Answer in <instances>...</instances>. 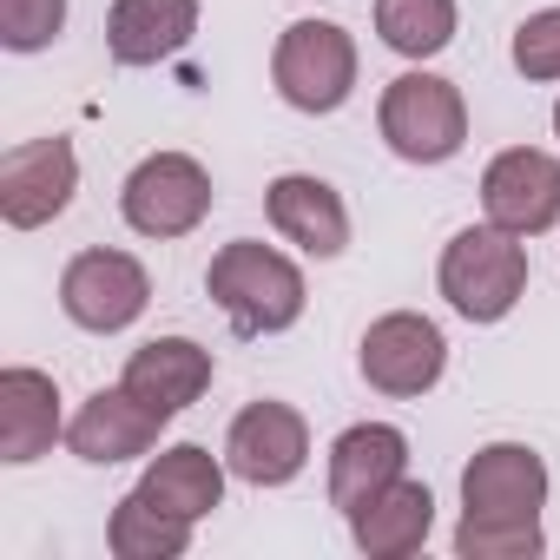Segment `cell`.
<instances>
[{"mask_svg":"<svg viewBox=\"0 0 560 560\" xmlns=\"http://www.w3.org/2000/svg\"><path fill=\"white\" fill-rule=\"evenodd\" d=\"M67 435V422H60V389H54V376L47 370H27V363H14V370H0V462H40L54 442Z\"/></svg>","mask_w":560,"mask_h":560,"instance_id":"cell-16","label":"cell"},{"mask_svg":"<svg viewBox=\"0 0 560 560\" xmlns=\"http://www.w3.org/2000/svg\"><path fill=\"white\" fill-rule=\"evenodd\" d=\"M198 34V0H113L106 14V47L119 67H159L185 54Z\"/></svg>","mask_w":560,"mask_h":560,"instance_id":"cell-17","label":"cell"},{"mask_svg":"<svg viewBox=\"0 0 560 560\" xmlns=\"http://www.w3.org/2000/svg\"><path fill=\"white\" fill-rule=\"evenodd\" d=\"M224 468H231V462H218L211 448L178 442V448L152 455V468H145L139 488H145L159 508H172V514H185V521H205V514L224 501Z\"/></svg>","mask_w":560,"mask_h":560,"instance_id":"cell-19","label":"cell"},{"mask_svg":"<svg viewBox=\"0 0 560 560\" xmlns=\"http://www.w3.org/2000/svg\"><path fill=\"white\" fill-rule=\"evenodd\" d=\"M481 205L488 224L514 231V237H540L560 224V159L540 145H508L488 159L481 172Z\"/></svg>","mask_w":560,"mask_h":560,"instance_id":"cell-9","label":"cell"},{"mask_svg":"<svg viewBox=\"0 0 560 560\" xmlns=\"http://www.w3.org/2000/svg\"><path fill=\"white\" fill-rule=\"evenodd\" d=\"M357 363H363V383H370V389L409 402V396H429V389L442 383V370H448V337H442L422 311H389V317H376V324L363 330Z\"/></svg>","mask_w":560,"mask_h":560,"instance_id":"cell-7","label":"cell"},{"mask_svg":"<svg viewBox=\"0 0 560 560\" xmlns=\"http://www.w3.org/2000/svg\"><path fill=\"white\" fill-rule=\"evenodd\" d=\"M402 468H409V435L389 422H357L330 442V501L343 514H357L370 494L402 481Z\"/></svg>","mask_w":560,"mask_h":560,"instance_id":"cell-15","label":"cell"},{"mask_svg":"<svg viewBox=\"0 0 560 560\" xmlns=\"http://www.w3.org/2000/svg\"><path fill=\"white\" fill-rule=\"evenodd\" d=\"M376 126H383V145L402 165H448L462 152V139H468V106H462L455 80H442V73H402V80L383 86Z\"/></svg>","mask_w":560,"mask_h":560,"instance_id":"cell-3","label":"cell"},{"mask_svg":"<svg viewBox=\"0 0 560 560\" xmlns=\"http://www.w3.org/2000/svg\"><path fill=\"white\" fill-rule=\"evenodd\" d=\"M159 429H165V416H159V409H145V402L119 383V389H93V396L80 402V416L67 422V448H73L80 462L113 468V462L145 455V448L159 442Z\"/></svg>","mask_w":560,"mask_h":560,"instance_id":"cell-12","label":"cell"},{"mask_svg":"<svg viewBox=\"0 0 560 560\" xmlns=\"http://www.w3.org/2000/svg\"><path fill=\"white\" fill-rule=\"evenodd\" d=\"M145 304H152V277L132 250H80L60 270V311L93 337H113V330L139 324Z\"/></svg>","mask_w":560,"mask_h":560,"instance_id":"cell-6","label":"cell"},{"mask_svg":"<svg viewBox=\"0 0 560 560\" xmlns=\"http://www.w3.org/2000/svg\"><path fill=\"white\" fill-rule=\"evenodd\" d=\"M547 508V462L527 442H488L462 468V514L481 521H540Z\"/></svg>","mask_w":560,"mask_h":560,"instance_id":"cell-11","label":"cell"},{"mask_svg":"<svg viewBox=\"0 0 560 560\" xmlns=\"http://www.w3.org/2000/svg\"><path fill=\"white\" fill-rule=\"evenodd\" d=\"M67 27V0H0V47L8 54H40Z\"/></svg>","mask_w":560,"mask_h":560,"instance_id":"cell-23","label":"cell"},{"mask_svg":"<svg viewBox=\"0 0 560 560\" xmlns=\"http://www.w3.org/2000/svg\"><path fill=\"white\" fill-rule=\"evenodd\" d=\"M553 132H560V100H553Z\"/></svg>","mask_w":560,"mask_h":560,"instance_id":"cell-25","label":"cell"},{"mask_svg":"<svg viewBox=\"0 0 560 560\" xmlns=\"http://www.w3.org/2000/svg\"><path fill=\"white\" fill-rule=\"evenodd\" d=\"M435 527V494L422 481H389L383 494H370L357 514H350V540L370 553V560H409Z\"/></svg>","mask_w":560,"mask_h":560,"instance_id":"cell-18","label":"cell"},{"mask_svg":"<svg viewBox=\"0 0 560 560\" xmlns=\"http://www.w3.org/2000/svg\"><path fill=\"white\" fill-rule=\"evenodd\" d=\"M514 73L521 80H560V8H540L514 27Z\"/></svg>","mask_w":560,"mask_h":560,"instance_id":"cell-24","label":"cell"},{"mask_svg":"<svg viewBox=\"0 0 560 560\" xmlns=\"http://www.w3.org/2000/svg\"><path fill=\"white\" fill-rule=\"evenodd\" d=\"M80 191V152L73 139H27V145H8L0 159V218L14 231H40L54 224Z\"/></svg>","mask_w":560,"mask_h":560,"instance_id":"cell-8","label":"cell"},{"mask_svg":"<svg viewBox=\"0 0 560 560\" xmlns=\"http://www.w3.org/2000/svg\"><path fill=\"white\" fill-rule=\"evenodd\" d=\"M224 462L250 488H284L311 462V429L291 402H250V409H237V422L224 435Z\"/></svg>","mask_w":560,"mask_h":560,"instance_id":"cell-10","label":"cell"},{"mask_svg":"<svg viewBox=\"0 0 560 560\" xmlns=\"http://www.w3.org/2000/svg\"><path fill=\"white\" fill-rule=\"evenodd\" d=\"M264 211H270L277 237H291L304 257H343V250H350V211H343L337 185H324V178H311V172L270 178Z\"/></svg>","mask_w":560,"mask_h":560,"instance_id":"cell-13","label":"cell"},{"mask_svg":"<svg viewBox=\"0 0 560 560\" xmlns=\"http://www.w3.org/2000/svg\"><path fill=\"white\" fill-rule=\"evenodd\" d=\"M106 547H113L119 560H178V553L191 547V521L172 514V508H159L145 488H132V494L113 508V521H106Z\"/></svg>","mask_w":560,"mask_h":560,"instance_id":"cell-20","label":"cell"},{"mask_svg":"<svg viewBox=\"0 0 560 560\" xmlns=\"http://www.w3.org/2000/svg\"><path fill=\"white\" fill-rule=\"evenodd\" d=\"M119 211H126V224L139 237H185L211 211V172L191 152H152V159H139L126 172Z\"/></svg>","mask_w":560,"mask_h":560,"instance_id":"cell-5","label":"cell"},{"mask_svg":"<svg viewBox=\"0 0 560 560\" xmlns=\"http://www.w3.org/2000/svg\"><path fill=\"white\" fill-rule=\"evenodd\" d=\"M547 547L540 521H481V514H462L455 527V553L462 560H534Z\"/></svg>","mask_w":560,"mask_h":560,"instance_id":"cell-22","label":"cell"},{"mask_svg":"<svg viewBox=\"0 0 560 560\" xmlns=\"http://www.w3.org/2000/svg\"><path fill=\"white\" fill-rule=\"evenodd\" d=\"M205 291L237 337H277L304 317V270L257 237H237L211 257Z\"/></svg>","mask_w":560,"mask_h":560,"instance_id":"cell-1","label":"cell"},{"mask_svg":"<svg viewBox=\"0 0 560 560\" xmlns=\"http://www.w3.org/2000/svg\"><path fill=\"white\" fill-rule=\"evenodd\" d=\"M376 34L402 60H435L455 40V0H376Z\"/></svg>","mask_w":560,"mask_h":560,"instance_id":"cell-21","label":"cell"},{"mask_svg":"<svg viewBox=\"0 0 560 560\" xmlns=\"http://www.w3.org/2000/svg\"><path fill=\"white\" fill-rule=\"evenodd\" d=\"M435 284L455 304V317L501 324L521 304V291H527V244L514 231H501V224H468V231L448 237Z\"/></svg>","mask_w":560,"mask_h":560,"instance_id":"cell-2","label":"cell"},{"mask_svg":"<svg viewBox=\"0 0 560 560\" xmlns=\"http://www.w3.org/2000/svg\"><path fill=\"white\" fill-rule=\"evenodd\" d=\"M211 350L205 343H191V337H152V343H139L132 357H126V389L145 402V409H159L165 422L172 416H185L205 389H211Z\"/></svg>","mask_w":560,"mask_h":560,"instance_id":"cell-14","label":"cell"},{"mask_svg":"<svg viewBox=\"0 0 560 560\" xmlns=\"http://www.w3.org/2000/svg\"><path fill=\"white\" fill-rule=\"evenodd\" d=\"M277 100L298 113H337L357 93V40L337 21H291L270 54Z\"/></svg>","mask_w":560,"mask_h":560,"instance_id":"cell-4","label":"cell"}]
</instances>
